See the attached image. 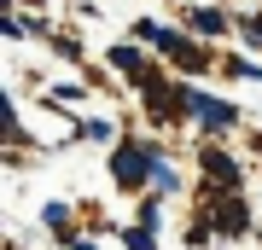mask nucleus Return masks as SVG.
<instances>
[{
	"instance_id": "1",
	"label": "nucleus",
	"mask_w": 262,
	"mask_h": 250,
	"mask_svg": "<svg viewBox=\"0 0 262 250\" xmlns=\"http://www.w3.org/2000/svg\"><path fill=\"white\" fill-rule=\"evenodd\" d=\"M158 163H163V157H158L151 146H140V140H122L117 157H111V180L122 186V192H140V186L158 175Z\"/></svg>"
},
{
	"instance_id": "2",
	"label": "nucleus",
	"mask_w": 262,
	"mask_h": 250,
	"mask_svg": "<svg viewBox=\"0 0 262 250\" xmlns=\"http://www.w3.org/2000/svg\"><path fill=\"white\" fill-rule=\"evenodd\" d=\"M175 99H181V117L204 122L210 134H222V128H233V122H239V111H233L227 99H210V93H198V87H187V82L175 87Z\"/></svg>"
},
{
	"instance_id": "3",
	"label": "nucleus",
	"mask_w": 262,
	"mask_h": 250,
	"mask_svg": "<svg viewBox=\"0 0 262 250\" xmlns=\"http://www.w3.org/2000/svg\"><path fill=\"white\" fill-rule=\"evenodd\" d=\"M210 227H215V233H245V227H251L245 198H222V204H215V215H210Z\"/></svg>"
},
{
	"instance_id": "4",
	"label": "nucleus",
	"mask_w": 262,
	"mask_h": 250,
	"mask_svg": "<svg viewBox=\"0 0 262 250\" xmlns=\"http://www.w3.org/2000/svg\"><path fill=\"white\" fill-rule=\"evenodd\" d=\"M111 64H117L122 76H128V82H134V87H140V82H146V76H151V58L140 53V47H111Z\"/></svg>"
},
{
	"instance_id": "5",
	"label": "nucleus",
	"mask_w": 262,
	"mask_h": 250,
	"mask_svg": "<svg viewBox=\"0 0 262 250\" xmlns=\"http://www.w3.org/2000/svg\"><path fill=\"white\" fill-rule=\"evenodd\" d=\"M204 169H210L215 186H239V163L227 157V151H204Z\"/></svg>"
},
{
	"instance_id": "6",
	"label": "nucleus",
	"mask_w": 262,
	"mask_h": 250,
	"mask_svg": "<svg viewBox=\"0 0 262 250\" xmlns=\"http://www.w3.org/2000/svg\"><path fill=\"white\" fill-rule=\"evenodd\" d=\"M134 35H140V41H151V47H163V53H175V47H181V35H175V29H163V24H151V18H140V24H134Z\"/></svg>"
},
{
	"instance_id": "7",
	"label": "nucleus",
	"mask_w": 262,
	"mask_h": 250,
	"mask_svg": "<svg viewBox=\"0 0 262 250\" xmlns=\"http://www.w3.org/2000/svg\"><path fill=\"white\" fill-rule=\"evenodd\" d=\"M169 58H175L181 70H210V53H204V47H198V41H187V35H181V47H175V53H169Z\"/></svg>"
},
{
	"instance_id": "8",
	"label": "nucleus",
	"mask_w": 262,
	"mask_h": 250,
	"mask_svg": "<svg viewBox=\"0 0 262 250\" xmlns=\"http://www.w3.org/2000/svg\"><path fill=\"white\" fill-rule=\"evenodd\" d=\"M187 24L198 29V35H222V29H227V18H222V12H210V6H204V12H192Z\"/></svg>"
},
{
	"instance_id": "9",
	"label": "nucleus",
	"mask_w": 262,
	"mask_h": 250,
	"mask_svg": "<svg viewBox=\"0 0 262 250\" xmlns=\"http://www.w3.org/2000/svg\"><path fill=\"white\" fill-rule=\"evenodd\" d=\"M41 221H47L58 239H70V204H47V210H41Z\"/></svg>"
},
{
	"instance_id": "10",
	"label": "nucleus",
	"mask_w": 262,
	"mask_h": 250,
	"mask_svg": "<svg viewBox=\"0 0 262 250\" xmlns=\"http://www.w3.org/2000/svg\"><path fill=\"white\" fill-rule=\"evenodd\" d=\"M128 250H158V239H151V227H128V239H122Z\"/></svg>"
},
{
	"instance_id": "11",
	"label": "nucleus",
	"mask_w": 262,
	"mask_h": 250,
	"mask_svg": "<svg viewBox=\"0 0 262 250\" xmlns=\"http://www.w3.org/2000/svg\"><path fill=\"white\" fill-rule=\"evenodd\" d=\"M76 134H82V140H105V134H111V122H99V117H94V122H76Z\"/></svg>"
},
{
	"instance_id": "12",
	"label": "nucleus",
	"mask_w": 262,
	"mask_h": 250,
	"mask_svg": "<svg viewBox=\"0 0 262 250\" xmlns=\"http://www.w3.org/2000/svg\"><path fill=\"white\" fill-rule=\"evenodd\" d=\"M239 29H245V41H251V47H262V12H256V18H239Z\"/></svg>"
}]
</instances>
